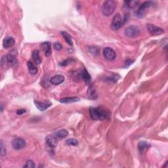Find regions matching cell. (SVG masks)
I'll return each instance as SVG.
<instances>
[{
  "instance_id": "12",
  "label": "cell",
  "mask_w": 168,
  "mask_h": 168,
  "mask_svg": "<svg viewBox=\"0 0 168 168\" xmlns=\"http://www.w3.org/2000/svg\"><path fill=\"white\" fill-rule=\"evenodd\" d=\"M15 39L11 36H7L6 37L5 39L3 40V46L4 48L5 49H8L10 48V47H13V45L15 44Z\"/></svg>"
},
{
  "instance_id": "17",
  "label": "cell",
  "mask_w": 168,
  "mask_h": 168,
  "mask_svg": "<svg viewBox=\"0 0 168 168\" xmlns=\"http://www.w3.org/2000/svg\"><path fill=\"white\" fill-rule=\"evenodd\" d=\"M79 101V99L78 97H66V98L60 99L59 101L61 103H75V102H78Z\"/></svg>"
},
{
  "instance_id": "2",
  "label": "cell",
  "mask_w": 168,
  "mask_h": 168,
  "mask_svg": "<svg viewBox=\"0 0 168 168\" xmlns=\"http://www.w3.org/2000/svg\"><path fill=\"white\" fill-rule=\"evenodd\" d=\"M116 2L112 0H108L105 1L103 4L102 7V13L105 17H110L114 13L116 9Z\"/></svg>"
},
{
  "instance_id": "20",
  "label": "cell",
  "mask_w": 168,
  "mask_h": 168,
  "mask_svg": "<svg viewBox=\"0 0 168 168\" xmlns=\"http://www.w3.org/2000/svg\"><path fill=\"white\" fill-rule=\"evenodd\" d=\"M27 67H28V69L29 72L31 74H36L38 72V69L36 66L33 64L32 62H30V61H28V63H27Z\"/></svg>"
},
{
  "instance_id": "7",
  "label": "cell",
  "mask_w": 168,
  "mask_h": 168,
  "mask_svg": "<svg viewBox=\"0 0 168 168\" xmlns=\"http://www.w3.org/2000/svg\"><path fill=\"white\" fill-rule=\"evenodd\" d=\"M153 5V2L152 1H146L142 4L138 8V9L137 12V15L138 17H142L146 13V11L147 9H149L150 7H151Z\"/></svg>"
},
{
  "instance_id": "8",
  "label": "cell",
  "mask_w": 168,
  "mask_h": 168,
  "mask_svg": "<svg viewBox=\"0 0 168 168\" xmlns=\"http://www.w3.org/2000/svg\"><path fill=\"white\" fill-rule=\"evenodd\" d=\"M12 146L15 150L22 149L26 146V142L22 138H15L12 141Z\"/></svg>"
},
{
  "instance_id": "13",
  "label": "cell",
  "mask_w": 168,
  "mask_h": 168,
  "mask_svg": "<svg viewBox=\"0 0 168 168\" xmlns=\"http://www.w3.org/2000/svg\"><path fill=\"white\" fill-rule=\"evenodd\" d=\"M46 143L50 148H54L57 144V138L55 136H47L46 137Z\"/></svg>"
},
{
  "instance_id": "25",
  "label": "cell",
  "mask_w": 168,
  "mask_h": 168,
  "mask_svg": "<svg viewBox=\"0 0 168 168\" xmlns=\"http://www.w3.org/2000/svg\"><path fill=\"white\" fill-rule=\"evenodd\" d=\"M24 167H29V168H34L35 167V163H34L32 160H28L25 163V165H24Z\"/></svg>"
},
{
  "instance_id": "4",
  "label": "cell",
  "mask_w": 168,
  "mask_h": 168,
  "mask_svg": "<svg viewBox=\"0 0 168 168\" xmlns=\"http://www.w3.org/2000/svg\"><path fill=\"white\" fill-rule=\"evenodd\" d=\"M122 24H123V20H122L121 15L119 13H117L112 19L111 28L113 30H118L122 26Z\"/></svg>"
},
{
  "instance_id": "21",
  "label": "cell",
  "mask_w": 168,
  "mask_h": 168,
  "mask_svg": "<svg viewBox=\"0 0 168 168\" xmlns=\"http://www.w3.org/2000/svg\"><path fill=\"white\" fill-rule=\"evenodd\" d=\"M61 34H62L63 38H64V39L66 41V42H67L68 44L71 45V46L73 45V42H72L71 36H70L69 34H68L67 32H65V31H62L61 32Z\"/></svg>"
},
{
  "instance_id": "18",
  "label": "cell",
  "mask_w": 168,
  "mask_h": 168,
  "mask_svg": "<svg viewBox=\"0 0 168 168\" xmlns=\"http://www.w3.org/2000/svg\"><path fill=\"white\" fill-rule=\"evenodd\" d=\"M68 135H69V132L66 129H61L55 134V137L57 139H62L67 137Z\"/></svg>"
},
{
  "instance_id": "6",
  "label": "cell",
  "mask_w": 168,
  "mask_h": 168,
  "mask_svg": "<svg viewBox=\"0 0 168 168\" xmlns=\"http://www.w3.org/2000/svg\"><path fill=\"white\" fill-rule=\"evenodd\" d=\"M104 57L108 60H114L116 57V53L114 49L110 47H106L103 50Z\"/></svg>"
},
{
  "instance_id": "19",
  "label": "cell",
  "mask_w": 168,
  "mask_h": 168,
  "mask_svg": "<svg viewBox=\"0 0 168 168\" xmlns=\"http://www.w3.org/2000/svg\"><path fill=\"white\" fill-rule=\"evenodd\" d=\"M32 58L34 62L38 65H40L42 63V58L40 55V53L38 50H34L32 53Z\"/></svg>"
},
{
  "instance_id": "1",
  "label": "cell",
  "mask_w": 168,
  "mask_h": 168,
  "mask_svg": "<svg viewBox=\"0 0 168 168\" xmlns=\"http://www.w3.org/2000/svg\"><path fill=\"white\" fill-rule=\"evenodd\" d=\"M90 115L91 118L94 120H108L110 117V112L101 108H89Z\"/></svg>"
},
{
  "instance_id": "24",
  "label": "cell",
  "mask_w": 168,
  "mask_h": 168,
  "mask_svg": "<svg viewBox=\"0 0 168 168\" xmlns=\"http://www.w3.org/2000/svg\"><path fill=\"white\" fill-rule=\"evenodd\" d=\"M66 142H67V144L71 145V146H77L78 144V140L75 139V138H69Z\"/></svg>"
},
{
  "instance_id": "14",
  "label": "cell",
  "mask_w": 168,
  "mask_h": 168,
  "mask_svg": "<svg viewBox=\"0 0 168 168\" xmlns=\"http://www.w3.org/2000/svg\"><path fill=\"white\" fill-rule=\"evenodd\" d=\"M42 49H44L45 54L46 56H49L51 54V45L49 42H44L42 44Z\"/></svg>"
},
{
  "instance_id": "28",
  "label": "cell",
  "mask_w": 168,
  "mask_h": 168,
  "mask_svg": "<svg viewBox=\"0 0 168 168\" xmlns=\"http://www.w3.org/2000/svg\"><path fill=\"white\" fill-rule=\"evenodd\" d=\"M134 62V60H128L126 61V62H125V64H126V67H128L129 65H131L132 64V62Z\"/></svg>"
},
{
  "instance_id": "30",
  "label": "cell",
  "mask_w": 168,
  "mask_h": 168,
  "mask_svg": "<svg viewBox=\"0 0 168 168\" xmlns=\"http://www.w3.org/2000/svg\"><path fill=\"white\" fill-rule=\"evenodd\" d=\"M25 112H26V110H25L24 109H20V110H17V114L19 115H21V114H23Z\"/></svg>"
},
{
  "instance_id": "3",
  "label": "cell",
  "mask_w": 168,
  "mask_h": 168,
  "mask_svg": "<svg viewBox=\"0 0 168 168\" xmlns=\"http://www.w3.org/2000/svg\"><path fill=\"white\" fill-rule=\"evenodd\" d=\"M140 30L137 26H130L125 30V34L129 38H136L140 34Z\"/></svg>"
},
{
  "instance_id": "10",
  "label": "cell",
  "mask_w": 168,
  "mask_h": 168,
  "mask_svg": "<svg viewBox=\"0 0 168 168\" xmlns=\"http://www.w3.org/2000/svg\"><path fill=\"white\" fill-rule=\"evenodd\" d=\"M34 103L36 104V108L40 111H44L47 110V108H49L50 106H51V103L49 101H45L44 103L42 102H38V101H34Z\"/></svg>"
},
{
  "instance_id": "23",
  "label": "cell",
  "mask_w": 168,
  "mask_h": 168,
  "mask_svg": "<svg viewBox=\"0 0 168 168\" xmlns=\"http://www.w3.org/2000/svg\"><path fill=\"white\" fill-rule=\"evenodd\" d=\"M138 3H139V1H125V3H126V6L130 9H133L135 7H136L138 5Z\"/></svg>"
},
{
  "instance_id": "5",
  "label": "cell",
  "mask_w": 168,
  "mask_h": 168,
  "mask_svg": "<svg viewBox=\"0 0 168 168\" xmlns=\"http://www.w3.org/2000/svg\"><path fill=\"white\" fill-rule=\"evenodd\" d=\"M147 30H148L149 33L152 36H159L162 34L163 33V30L162 28H160L156 25L148 24L146 25Z\"/></svg>"
},
{
  "instance_id": "15",
  "label": "cell",
  "mask_w": 168,
  "mask_h": 168,
  "mask_svg": "<svg viewBox=\"0 0 168 168\" xmlns=\"http://www.w3.org/2000/svg\"><path fill=\"white\" fill-rule=\"evenodd\" d=\"M150 146H151V144L146 141H140L138 144V149L140 153H144Z\"/></svg>"
},
{
  "instance_id": "22",
  "label": "cell",
  "mask_w": 168,
  "mask_h": 168,
  "mask_svg": "<svg viewBox=\"0 0 168 168\" xmlns=\"http://www.w3.org/2000/svg\"><path fill=\"white\" fill-rule=\"evenodd\" d=\"M88 95H89L90 99H96V93H95V88L93 85H90L89 87V89L87 91Z\"/></svg>"
},
{
  "instance_id": "26",
  "label": "cell",
  "mask_w": 168,
  "mask_h": 168,
  "mask_svg": "<svg viewBox=\"0 0 168 168\" xmlns=\"http://www.w3.org/2000/svg\"><path fill=\"white\" fill-rule=\"evenodd\" d=\"M0 149H1V153H0V154H1V156L3 157V156H5L6 155V149L2 141L1 142V144H0Z\"/></svg>"
},
{
  "instance_id": "11",
  "label": "cell",
  "mask_w": 168,
  "mask_h": 168,
  "mask_svg": "<svg viewBox=\"0 0 168 168\" xmlns=\"http://www.w3.org/2000/svg\"><path fill=\"white\" fill-rule=\"evenodd\" d=\"M65 81V77L62 75H55L50 79V83L54 85H58Z\"/></svg>"
},
{
  "instance_id": "27",
  "label": "cell",
  "mask_w": 168,
  "mask_h": 168,
  "mask_svg": "<svg viewBox=\"0 0 168 168\" xmlns=\"http://www.w3.org/2000/svg\"><path fill=\"white\" fill-rule=\"evenodd\" d=\"M53 47H54V49L56 50V51H60V50L62 49V45H61L60 43H58V42L54 43V45H53Z\"/></svg>"
},
{
  "instance_id": "9",
  "label": "cell",
  "mask_w": 168,
  "mask_h": 168,
  "mask_svg": "<svg viewBox=\"0 0 168 168\" xmlns=\"http://www.w3.org/2000/svg\"><path fill=\"white\" fill-rule=\"evenodd\" d=\"M8 64H9L11 66H15L17 65L18 64V60H17V52L15 51H11L9 53L7 54V56H6Z\"/></svg>"
},
{
  "instance_id": "29",
  "label": "cell",
  "mask_w": 168,
  "mask_h": 168,
  "mask_svg": "<svg viewBox=\"0 0 168 168\" xmlns=\"http://www.w3.org/2000/svg\"><path fill=\"white\" fill-rule=\"evenodd\" d=\"M70 61H71V60H70V59L64 61V62L60 63V66H66V65H67L68 64H69V62H70Z\"/></svg>"
},
{
  "instance_id": "16",
  "label": "cell",
  "mask_w": 168,
  "mask_h": 168,
  "mask_svg": "<svg viewBox=\"0 0 168 168\" xmlns=\"http://www.w3.org/2000/svg\"><path fill=\"white\" fill-rule=\"evenodd\" d=\"M81 76H82V78L83 79V80L86 83V84L90 85L91 81V76L89 74V72H88L85 69L83 70L82 72H81Z\"/></svg>"
}]
</instances>
